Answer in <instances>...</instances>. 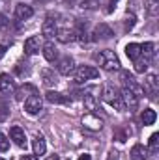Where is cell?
Returning a JSON list of instances; mask_svg holds the SVG:
<instances>
[{
	"label": "cell",
	"mask_w": 159,
	"mask_h": 160,
	"mask_svg": "<svg viewBox=\"0 0 159 160\" xmlns=\"http://www.w3.org/2000/svg\"><path fill=\"white\" fill-rule=\"evenodd\" d=\"M6 26H8V17L4 13H0V30H4Z\"/></svg>",
	"instance_id": "obj_34"
},
{
	"label": "cell",
	"mask_w": 159,
	"mask_h": 160,
	"mask_svg": "<svg viewBox=\"0 0 159 160\" xmlns=\"http://www.w3.org/2000/svg\"><path fill=\"white\" fill-rule=\"evenodd\" d=\"M120 97H122V102H123V108H129V110H135V108L139 106V101H140V97H139L137 93H133L131 89H127V88H123V89L120 91Z\"/></svg>",
	"instance_id": "obj_5"
},
{
	"label": "cell",
	"mask_w": 159,
	"mask_h": 160,
	"mask_svg": "<svg viewBox=\"0 0 159 160\" xmlns=\"http://www.w3.org/2000/svg\"><path fill=\"white\" fill-rule=\"evenodd\" d=\"M107 160H120V155H118V151H114V149H111V151L107 153Z\"/></svg>",
	"instance_id": "obj_31"
},
{
	"label": "cell",
	"mask_w": 159,
	"mask_h": 160,
	"mask_svg": "<svg viewBox=\"0 0 159 160\" xmlns=\"http://www.w3.org/2000/svg\"><path fill=\"white\" fill-rule=\"evenodd\" d=\"M125 54H127L129 60L135 62V60L140 56V45H139V43H129V45L125 47Z\"/></svg>",
	"instance_id": "obj_22"
},
{
	"label": "cell",
	"mask_w": 159,
	"mask_h": 160,
	"mask_svg": "<svg viewBox=\"0 0 159 160\" xmlns=\"http://www.w3.org/2000/svg\"><path fill=\"white\" fill-rule=\"evenodd\" d=\"M140 119H142V123H144V125H154V123H156V119H157V114H156V110L146 108V110L142 112Z\"/></svg>",
	"instance_id": "obj_24"
},
{
	"label": "cell",
	"mask_w": 159,
	"mask_h": 160,
	"mask_svg": "<svg viewBox=\"0 0 159 160\" xmlns=\"http://www.w3.org/2000/svg\"><path fill=\"white\" fill-rule=\"evenodd\" d=\"M32 149H34V155H45V151H47V142H45V138L41 136V134H36L34 136V140H32Z\"/></svg>",
	"instance_id": "obj_17"
},
{
	"label": "cell",
	"mask_w": 159,
	"mask_h": 160,
	"mask_svg": "<svg viewBox=\"0 0 159 160\" xmlns=\"http://www.w3.org/2000/svg\"><path fill=\"white\" fill-rule=\"evenodd\" d=\"M21 160H40V157L38 155H25Z\"/></svg>",
	"instance_id": "obj_36"
},
{
	"label": "cell",
	"mask_w": 159,
	"mask_h": 160,
	"mask_svg": "<svg viewBox=\"0 0 159 160\" xmlns=\"http://www.w3.org/2000/svg\"><path fill=\"white\" fill-rule=\"evenodd\" d=\"M116 4H118V0H109V13H112V11H114Z\"/></svg>",
	"instance_id": "obj_35"
},
{
	"label": "cell",
	"mask_w": 159,
	"mask_h": 160,
	"mask_svg": "<svg viewBox=\"0 0 159 160\" xmlns=\"http://www.w3.org/2000/svg\"><path fill=\"white\" fill-rule=\"evenodd\" d=\"M103 95H101V99L107 102V104H111L112 108H116V110H125L123 108V102H122V97H120V93L112 88V86H105L103 88V91H101Z\"/></svg>",
	"instance_id": "obj_2"
},
{
	"label": "cell",
	"mask_w": 159,
	"mask_h": 160,
	"mask_svg": "<svg viewBox=\"0 0 159 160\" xmlns=\"http://www.w3.org/2000/svg\"><path fill=\"white\" fill-rule=\"evenodd\" d=\"M96 91H97L96 88H90V89L82 91V101H84V104H86L88 110H96L97 108V95H94Z\"/></svg>",
	"instance_id": "obj_14"
},
{
	"label": "cell",
	"mask_w": 159,
	"mask_h": 160,
	"mask_svg": "<svg viewBox=\"0 0 159 160\" xmlns=\"http://www.w3.org/2000/svg\"><path fill=\"white\" fill-rule=\"evenodd\" d=\"M9 138L15 142V145L26 149V134H25V130L21 127H11L9 128Z\"/></svg>",
	"instance_id": "obj_8"
},
{
	"label": "cell",
	"mask_w": 159,
	"mask_h": 160,
	"mask_svg": "<svg viewBox=\"0 0 159 160\" xmlns=\"http://www.w3.org/2000/svg\"><path fill=\"white\" fill-rule=\"evenodd\" d=\"M97 6H99V0H82V2H80V8H82V9H84V8H86V9H96Z\"/></svg>",
	"instance_id": "obj_29"
},
{
	"label": "cell",
	"mask_w": 159,
	"mask_h": 160,
	"mask_svg": "<svg viewBox=\"0 0 159 160\" xmlns=\"http://www.w3.org/2000/svg\"><path fill=\"white\" fill-rule=\"evenodd\" d=\"M56 39L62 41V43H69V41H75V28H56Z\"/></svg>",
	"instance_id": "obj_15"
},
{
	"label": "cell",
	"mask_w": 159,
	"mask_h": 160,
	"mask_svg": "<svg viewBox=\"0 0 159 160\" xmlns=\"http://www.w3.org/2000/svg\"><path fill=\"white\" fill-rule=\"evenodd\" d=\"M82 125H84V128H88V130H101L103 119H101L99 116H96V114H88V116L82 118Z\"/></svg>",
	"instance_id": "obj_7"
},
{
	"label": "cell",
	"mask_w": 159,
	"mask_h": 160,
	"mask_svg": "<svg viewBox=\"0 0 159 160\" xmlns=\"http://www.w3.org/2000/svg\"><path fill=\"white\" fill-rule=\"evenodd\" d=\"M41 108H43V101H41V97L38 93H32V95L26 97V101H25V110H26V114L36 116V114L41 112Z\"/></svg>",
	"instance_id": "obj_4"
},
{
	"label": "cell",
	"mask_w": 159,
	"mask_h": 160,
	"mask_svg": "<svg viewBox=\"0 0 159 160\" xmlns=\"http://www.w3.org/2000/svg\"><path fill=\"white\" fill-rule=\"evenodd\" d=\"M41 77H43V82L47 84V86H56V75H54V71H51V69H43L41 71Z\"/></svg>",
	"instance_id": "obj_25"
},
{
	"label": "cell",
	"mask_w": 159,
	"mask_h": 160,
	"mask_svg": "<svg viewBox=\"0 0 159 160\" xmlns=\"http://www.w3.org/2000/svg\"><path fill=\"white\" fill-rule=\"evenodd\" d=\"M15 80L11 78L9 75H6V73H2L0 75V93H4V95H9V93H15Z\"/></svg>",
	"instance_id": "obj_9"
},
{
	"label": "cell",
	"mask_w": 159,
	"mask_h": 160,
	"mask_svg": "<svg viewBox=\"0 0 159 160\" xmlns=\"http://www.w3.org/2000/svg\"><path fill=\"white\" fill-rule=\"evenodd\" d=\"M79 160H92V157H90V155H80Z\"/></svg>",
	"instance_id": "obj_38"
},
{
	"label": "cell",
	"mask_w": 159,
	"mask_h": 160,
	"mask_svg": "<svg viewBox=\"0 0 159 160\" xmlns=\"http://www.w3.org/2000/svg\"><path fill=\"white\" fill-rule=\"evenodd\" d=\"M0 160H4V158H0Z\"/></svg>",
	"instance_id": "obj_40"
},
{
	"label": "cell",
	"mask_w": 159,
	"mask_h": 160,
	"mask_svg": "<svg viewBox=\"0 0 159 160\" xmlns=\"http://www.w3.org/2000/svg\"><path fill=\"white\" fill-rule=\"evenodd\" d=\"M157 147H159V134H152L150 142H148V149L152 153H157Z\"/></svg>",
	"instance_id": "obj_27"
},
{
	"label": "cell",
	"mask_w": 159,
	"mask_h": 160,
	"mask_svg": "<svg viewBox=\"0 0 159 160\" xmlns=\"http://www.w3.org/2000/svg\"><path fill=\"white\" fill-rule=\"evenodd\" d=\"M99 77V71L96 69V67H92V65H80L79 69L75 71V80L82 84V82H86V80H94Z\"/></svg>",
	"instance_id": "obj_3"
},
{
	"label": "cell",
	"mask_w": 159,
	"mask_h": 160,
	"mask_svg": "<svg viewBox=\"0 0 159 160\" xmlns=\"http://www.w3.org/2000/svg\"><path fill=\"white\" fill-rule=\"evenodd\" d=\"M8 116H9V110L2 106V108H0V123H2V121H6V119H8Z\"/></svg>",
	"instance_id": "obj_32"
},
{
	"label": "cell",
	"mask_w": 159,
	"mask_h": 160,
	"mask_svg": "<svg viewBox=\"0 0 159 160\" xmlns=\"http://www.w3.org/2000/svg\"><path fill=\"white\" fill-rule=\"evenodd\" d=\"M156 45L154 43H144V45H140V56L144 58V60H148V62H152V58H154V54H156Z\"/></svg>",
	"instance_id": "obj_21"
},
{
	"label": "cell",
	"mask_w": 159,
	"mask_h": 160,
	"mask_svg": "<svg viewBox=\"0 0 159 160\" xmlns=\"http://www.w3.org/2000/svg\"><path fill=\"white\" fill-rule=\"evenodd\" d=\"M133 24H135V17L131 15H127V19H125V30H129V28H133Z\"/></svg>",
	"instance_id": "obj_33"
},
{
	"label": "cell",
	"mask_w": 159,
	"mask_h": 160,
	"mask_svg": "<svg viewBox=\"0 0 159 160\" xmlns=\"http://www.w3.org/2000/svg\"><path fill=\"white\" fill-rule=\"evenodd\" d=\"M9 149V140L0 132V153H4V151H8Z\"/></svg>",
	"instance_id": "obj_30"
},
{
	"label": "cell",
	"mask_w": 159,
	"mask_h": 160,
	"mask_svg": "<svg viewBox=\"0 0 159 160\" xmlns=\"http://www.w3.org/2000/svg\"><path fill=\"white\" fill-rule=\"evenodd\" d=\"M45 99H47L49 102H52V104H69V102H71L69 97H66V95H62V93H58V91H47V93H45Z\"/></svg>",
	"instance_id": "obj_16"
},
{
	"label": "cell",
	"mask_w": 159,
	"mask_h": 160,
	"mask_svg": "<svg viewBox=\"0 0 159 160\" xmlns=\"http://www.w3.org/2000/svg\"><path fill=\"white\" fill-rule=\"evenodd\" d=\"M73 71H75V62H73V58L66 56V58H62V60L58 62V73H60V75L69 77Z\"/></svg>",
	"instance_id": "obj_13"
},
{
	"label": "cell",
	"mask_w": 159,
	"mask_h": 160,
	"mask_svg": "<svg viewBox=\"0 0 159 160\" xmlns=\"http://www.w3.org/2000/svg\"><path fill=\"white\" fill-rule=\"evenodd\" d=\"M56 21L49 15L45 21H43V26H41V34H43V38H47V39H51V38H54L56 36Z\"/></svg>",
	"instance_id": "obj_11"
},
{
	"label": "cell",
	"mask_w": 159,
	"mask_h": 160,
	"mask_svg": "<svg viewBox=\"0 0 159 160\" xmlns=\"http://www.w3.org/2000/svg\"><path fill=\"white\" fill-rule=\"evenodd\" d=\"M28 91H36V89H34L32 86H25V88H21V89H15V93H17L15 99H17V101H23V99H25V93H28Z\"/></svg>",
	"instance_id": "obj_28"
},
{
	"label": "cell",
	"mask_w": 159,
	"mask_h": 160,
	"mask_svg": "<svg viewBox=\"0 0 159 160\" xmlns=\"http://www.w3.org/2000/svg\"><path fill=\"white\" fill-rule=\"evenodd\" d=\"M144 9L150 17H156L159 13V0H144Z\"/></svg>",
	"instance_id": "obj_23"
},
{
	"label": "cell",
	"mask_w": 159,
	"mask_h": 160,
	"mask_svg": "<svg viewBox=\"0 0 159 160\" xmlns=\"http://www.w3.org/2000/svg\"><path fill=\"white\" fill-rule=\"evenodd\" d=\"M142 91H146V93L150 95V99H156V95H157V91H159V80H157L156 75H148V77H146Z\"/></svg>",
	"instance_id": "obj_6"
},
{
	"label": "cell",
	"mask_w": 159,
	"mask_h": 160,
	"mask_svg": "<svg viewBox=\"0 0 159 160\" xmlns=\"http://www.w3.org/2000/svg\"><path fill=\"white\" fill-rule=\"evenodd\" d=\"M32 15H34L32 6H28V4H17L15 6V19L17 21H28Z\"/></svg>",
	"instance_id": "obj_12"
},
{
	"label": "cell",
	"mask_w": 159,
	"mask_h": 160,
	"mask_svg": "<svg viewBox=\"0 0 159 160\" xmlns=\"http://www.w3.org/2000/svg\"><path fill=\"white\" fill-rule=\"evenodd\" d=\"M129 158H131V160H146V158H148V149H146L144 145L137 143V145H133V147H131Z\"/></svg>",
	"instance_id": "obj_18"
},
{
	"label": "cell",
	"mask_w": 159,
	"mask_h": 160,
	"mask_svg": "<svg viewBox=\"0 0 159 160\" xmlns=\"http://www.w3.org/2000/svg\"><path fill=\"white\" fill-rule=\"evenodd\" d=\"M41 48H43V56H45L47 62H54V60L58 58V48H56L52 43H45Z\"/></svg>",
	"instance_id": "obj_20"
},
{
	"label": "cell",
	"mask_w": 159,
	"mask_h": 160,
	"mask_svg": "<svg viewBox=\"0 0 159 160\" xmlns=\"http://www.w3.org/2000/svg\"><path fill=\"white\" fill-rule=\"evenodd\" d=\"M41 39L40 36H32V38H28V39L25 41V52L28 54V56H34V54H38L41 50Z\"/></svg>",
	"instance_id": "obj_10"
},
{
	"label": "cell",
	"mask_w": 159,
	"mask_h": 160,
	"mask_svg": "<svg viewBox=\"0 0 159 160\" xmlns=\"http://www.w3.org/2000/svg\"><path fill=\"white\" fill-rule=\"evenodd\" d=\"M97 62H99V65H101V69H105V71H118L120 69V60L118 56H116V52L114 50H111V48H105V50H101L97 56Z\"/></svg>",
	"instance_id": "obj_1"
},
{
	"label": "cell",
	"mask_w": 159,
	"mask_h": 160,
	"mask_svg": "<svg viewBox=\"0 0 159 160\" xmlns=\"http://www.w3.org/2000/svg\"><path fill=\"white\" fill-rule=\"evenodd\" d=\"M114 34H112V30L107 26V24H99V26H96V30H94V39H109V38H112Z\"/></svg>",
	"instance_id": "obj_19"
},
{
	"label": "cell",
	"mask_w": 159,
	"mask_h": 160,
	"mask_svg": "<svg viewBox=\"0 0 159 160\" xmlns=\"http://www.w3.org/2000/svg\"><path fill=\"white\" fill-rule=\"evenodd\" d=\"M6 50H8V47H6V45H0V60L6 56Z\"/></svg>",
	"instance_id": "obj_37"
},
{
	"label": "cell",
	"mask_w": 159,
	"mask_h": 160,
	"mask_svg": "<svg viewBox=\"0 0 159 160\" xmlns=\"http://www.w3.org/2000/svg\"><path fill=\"white\" fill-rule=\"evenodd\" d=\"M148 67H150V62L144 60L142 56H139V58L135 60V71H137V73H144Z\"/></svg>",
	"instance_id": "obj_26"
},
{
	"label": "cell",
	"mask_w": 159,
	"mask_h": 160,
	"mask_svg": "<svg viewBox=\"0 0 159 160\" xmlns=\"http://www.w3.org/2000/svg\"><path fill=\"white\" fill-rule=\"evenodd\" d=\"M49 160H58V155H54V157H51Z\"/></svg>",
	"instance_id": "obj_39"
}]
</instances>
